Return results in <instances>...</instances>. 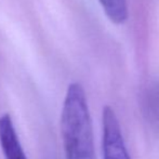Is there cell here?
<instances>
[{
    "mask_svg": "<svg viewBox=\"0 0 159 159\" xmlns=\"http://www.w3.org/2000/svg\"><path fill=\"white\" fill-rule=\"evenodd\" d=\"M103 11L114 24H124L128 19L127 0H98Z\"/></svg>",
    "mask_w": 159,
    "mask_h": 159,
    "instance_id": "cell-4",
    "label": "cell"
},
{
    "mask_svg": "<svg viewBox=\"0 0 159 159\" xmlns=\"http://www.w3.org/2000/svg\"><path fill=\"white\" fill-rule=\"evenodd\" d=\"M103 158L131 159L125 144L119 120L111 106H105L102 113Z\"/></svg>",
    "mask_w": 159,
    "mask_h": 159,
    "instance_id": "cell-2",
    "label": "cell"
},
{
    "mask_svg": "<svg viewBox=\"0 0 159 159\" xmlns=\"http://www.w3.org/2000/svg\"><path fill=\"white\" fill-rule=\"evenodd\" d=\"M61 134L66 159H96L86 92L78 82L69 84L65 94Z\"/></svg>",
    "mask_w": 159,
    "mask_h": 159,
    "instance_id": "cell-1",
    "label": "cell"
},
{
    "mask_svg": "<svg viewBox=\"0 0 159 159\" xmlns=\"http://www.w3.org/2000/svg\"><path fill=\"white\" fill-rule=\"evenodd\" d=\"M0 147L4 159H27L10 114L0 116Z\"/></svg>",
    "mask_w": 159,
    "mask_h": 159,
    "instance_id": "cell-3",
    "label": "cell"
}]
</instances>
